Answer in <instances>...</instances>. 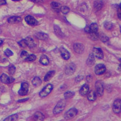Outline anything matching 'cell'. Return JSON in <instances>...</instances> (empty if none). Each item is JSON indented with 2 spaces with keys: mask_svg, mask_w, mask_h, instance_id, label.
Masks as SVG:
<instances>
[{
  "mask_svg": "<svg viewBox=\"0 0 121 121\" xmlns=\"http://www.w3.org/2000/svg\"><path fill=\"white\" fill-rule=\"evenodd\" d=\"M113 111L115 113H119L121 111V101L120 99L115 100L113 105Z\"/></svg>",
  "mask_w": 121,
  "mask_h": 121,
  "instance_id": "9",
  "label": "cell"
},
{
  "mask_svg": "<svg viewBox=\"0 0 121 121\" xmlns=\"http://www.w3.org/2000/svg\"><path fill=\"white\" fill-rule=\"evenodd\" d=\"M60 54H61V56L64 59L67 60L70 58V53L68 52V50H67L65 48H60Z\"/></svg>",
  "mask_w": 121,
  "mask_h": 121,
  "instance_id": "13",
  "label": "cell"
},
{
  "mask_svg": "<svg viewBox=\"0 0 121 121\" xmlns=\"http://www.w3.org/2000/svg\"><path fill=\"white\" fill-rule=\"evenodd\" d=\"M54 30H55V34H56V35L57 36H58L59 37H62L63 36V33H62L61 31H60V29L58 26L56 27H55Z\"/></svg>",
  "mask_w": 121,
  "mask_h": 121,
  "instance_id": "29",
  "label": "cell"
},
{
  "mask_svg": "<svg viewBox=\"0 0 121 121\" xmlns=\"http://www.w3.org/2000/svg\"><path fill=\"white\" fill-rule=\"evenodd\" d=\"M3 41L2 40H1V39H0V46L1 45V44L3 43Z\"/></svg>",
  "mask_w": 121,
  "mask_h": 121,
  "instance_id": "44",
  "label": "cell"
},
{
  "mask_svg": "<svg viewBox=\"0 0 121 121\" xmlns=\"http://www.w3.org/2000/svg\"><path fill=\"white\" fill-rule=\"evenodd\" d=\"M18 43L19 44V45L20 46H21L22 48H25V47H27V45H26V43L25 42V41L24 39L22 40L21 41H20L19 42H18Z\"/></svg>",
  "mask_w": 121,
  "mask_h": 121,
  "instance_id": "35",
  "label": "cell"
},
{
  "mask_svg": "<svg viewBox=\"0 0 121 121\" xmlns=\"http://www.w3.org/2000/svg\"><path fill=\"white\" fill-rule=\"evenodd\" d=\"M0 80H1V82L4 83L10 84L13 82L15 79L12 77H9L5 74H3L0 77Z\"/></svg>",
  "mask_w": 121,
  "mask_h": 121,
  "instance_id": "7",
  "label": "cell"
},
{
  "mask_svg": "<svg viewBox=\"0 0 121 121\" xmlns=\"http://www.w3.org/2000/svg\"><path fill=\"white\" fill-rule=\"evenodd\" d=\"M53 89V86L52 84L46 85L39 93V96L41 97H44L48 95Z\"/></svg>",
  "mask_w": 121,
  "mask_h": 121,
  "instance_id": "2",
  "label": "cell"
},
{
  "mask_svg": "<svg viewBox=\"0 0 121 121\" xmlns=\"http://www.w3.org/2000/svg\"><path fill=\"white\" fill-rule=\"evenodd\" d=\"M33 84L35 87H38L42 84V80L39 77H35L32 80Z\"/></svg>",
  "mask_w": 121,
  "mask_h": 121,
  "instance_id": "21",
  "label": "cell"
},
{
  "mask_svg": "<svg viewBox=\"0 0 121 121\" xmlns=\"http://www.w3.org/2000/svg\"><path fill=\"white\" fill-rule=\"evenodd\" d=\"M88 99L91 101H95L96 98V93L94 91H91L88 93Z\"/></svg>",
  "mask_w": 121,
  "mask_h": 121,
  "instance_id": "20",
  "label": "cell"
},
{
  "mask_svg": "<svg viewBox=\"0 0 121 121\" xmlns=\"http://www.w3.org/2000/svg\"><path fill=\"white\" fill-rule=\"evenodd\" d=\"M78 113V110L76 108H72L66 112L64 115L65 118L66 120L71 119L75 117Z\"/></svg>",
  "mask_w": 121,
  "mask_h": 121,
  "instance_id": "4",
  "label": "cell"
},
{
  "mask_svg": "<svg viewBox=\"0 0 121 121\" xmlns=\"http://www.w3.org/2000/svg\"><path fill=\"white\" fill-rule=\"evenodd\" d=\"M36 57V56L34 54H31V55H29L28 57L25 59L26 61L27 62H33L35 60Z\"/></svg>",
  "mask_w": 121,
  "mask_h": 121,
  "instance_id": "27",
  "label": "cell"
},
{
  "mask_svg": "<svg viewBox=\"0 0 121 121\" xmlns=\"http://www.w3.org/2000/svg\"><path fill=\"white\" fill-rule=\"evenodd\" d=\"M118 16L119 18H120V19H121V8H120V6L119 8L118 9Z\"/></svg>",
  "mask_w": 121,
  "mask_h": 121,
  "instance_id": "42",
  "label": "cell"
},
{
  "mask_svg": "<svg viewBox=\"0 0 121 121\" xmlns=\"http://www.w3.org/2000/svg\"><path fill=\"white\" fill-rule=\"evenodd\" d=\"M35 36L37 38L41 40H45L48 38V35L47 34L43 33H37L35 35Z\"/></svg>",
  "mask_w": 121,
  "mask_h": 121,
  "instance_id": "23",
  "label": "cell"
},
{
  "mask_svg": "<svg viewBox=\"0 0 121 121\" xmlns=\"http://www.w3.org/2000/svg\"><path fill=\"white\" fill-rule=\"evenodd\" d=\"M89 29H90V33H93V32H97L98 30V25L96 23H94L91 24L89 26Z\"/></svg>",
  "mask_w": 121,
  "mask_h": 121,
  "instance_id": "24",
  "label": "cell"
},
{
  "mask_svg": "<svg viewBox=\"0 0 121 121\" xmlns=\"http://www.w3.org/2000/svg\"><path fill=\"white\" fill-rule=\"evenodd\" d=\"M21 57L22 58H23L24 59H25V58H26L28 57V56L29 55V54L26 51H22V53H21Z\"/></svg>",
  "mask_w": 121,
  "mask_h": 121,
  "instance_id": "38",
  "label": "cell"
},
{
  "mask_svg": "<svg viewBox=\"0 0 121 121\" xmlns=\"http://www.w3.org/2000/svg\"><path fill=\"white\" fill-rule=\"evenodd\" d=\"M95 86L97 95L99 96H102L104 94V85L103 82L100 80H98L96 82Z\"/></svg>",
  "mask_w": 121,
  "mask_h": 121,
  "instance_id": "3",
  "label": "cell"
},
{
  "mask_svg": "<svg viewBox=\"0 0 121 121\" xmlns=\"http://www.w3.org/2000/svg\"><path fill=\"white\" fill-rule=\"evenodd\" d=\"M76 69V65L73 63H70L66 65L65 69V72L67 75H71L75 72Z\"/></svg>",
  "mask_w": 121,
  "mask_h": 121,
  "instance_id": "6",
  "label": "cell"
},
{
  "mask_svg": "<svg viewBox=\"0 0 121 121\" xmlns=\"http://www.w3.org/2000/svg\"><path fill=\"white\" fill-rule=\"evenodd\" d=\"M21 21H22V18L19 17H17V16L11 17L8 19V23L10 24L18 23L19 22H21Z\"/></svg>",
  "mask_w": 121,
  "mask_h": 121,
  "instance_id": "15",
  "label": "cell"
},
{
  "mask_svg": "<svg viewBox=\"0 0 121 121\" xmlns=\"http://www.w3.org/2000/svg\"><path fill=\"white\" fill-rule=\"evenodd\" d=\"M25 40V42L27 46H28L30 48H33L35 46V44L34 42V40L30 37H27Z\"/></svg>",
  "mask_w": 121,
  "mask_h": 121,
  "instance_id": "16",
  "label": "cell"
},
{
  "mask_svg": "<svg viewBox=\"0 0 121 121\" xmlns=\"http://www.w3.org/2000/svg\"><path fill=\"white\" fill-rule=\"evenodd\" d=\"M51 6L54 9H58L60 7V4L56 2H52L51 4Z\"/></svg>",
  "mask_w": 121,
  "mask_h": 121,
  "instance_id": "34",
  "label": "cell"
},
{
  "mask_svg": "<svg viewBox=\"0 0 121 121\" xmlns=\"http://www.w3.org/2000/svg\"><path fill=\"white\" fill-rule=\"evenodd\" d=\"M4 54L7 57H10V56H11L13 55V53L11 50H10L9 49L7 48L4 51Z\"/></svg>",
  "mask_w": 121,
  "mask_h": 121,
  "instance_id": "33",
  "label": "cell"
},
{
  "mask_svg": "<svg viewBox=\"0 0 121 121\" xmlns=\"http://www.w3.org/2000/svg\"><path fill=\"white\" fill-rule=\"evenodd\" d=\"M66 104V102L65 99H62L59 101L53 109V113L55 114H58L62 112L65 108Z\"/></svg>",
  "mask_w": 121,
  "mask_h": 121,
  "instance_id": "1",
  "label": "cell"
},
{
  "mask_svg": "<svg viewBox=\"0 0 121 121\" xmlns=\"http://www.w3.org/2000/svg\"><path fill=\"white\" fill-rule=\"evenodd\" d=\"M39 61L40 63L44 65H47L49 63L48 57L45 55H43L41 56Z\"/></svg>",
  "mask_w": 121,
  "mask_h": 121,
  "instance_id": "19",
  "label": "cell"
},
{
  "mask_svg": "<svg viewBox=\"0 0 121 121\" xmlns=\"http://www.w3.org/2000/svg\"><path fill=\"white\" fill-rule=\"evenodd\" d=\"M99 37L100 38V39H101L102 41H103V42H106L108 41V36H107L106 35H103V34H101L99 35Z\"/></svg>",
  "mask_w": 121,
  "mask_h": 121,
  "instance_id": "30",
  "label": "cell"
},
{
  "mask_svg": "<svg viewBox=\"0 0 121 121\" xmlns=\"http://www.w3.org/2000/svg\"><path fill=\"white\" fill-rule=\"evenodd\" d=\"M74 49L76 53L82 54L84 50V46L82 44L75 43L74 45Z\"/></svg>",
  "mask_w": 121,
  "mask_h": 121,
  "instance_id": "12",
  "label": "cell"
},
{
  "mask_svg": "<svg viewBox=\"0 0 121 121\" xmlns=\"http://www.w3.org/2000/svg\"><path fill=\"white\" fill-rule=\"evenodd\" d=\"M89 34V37L94 40H96L99 38V34L97 32H93V33H90Z\"/></svg>",
  "mask_w": 121,
  "mask_h": 121,
  "instance_id": "25",
  "label": "cell"
},
{
  "mask_svg": "<svg viewBox=\"0 0 121 121\" xmlns=\"http://www.w3.org/2000/svg\"><path fill=\"white\" fill-rule=\"evenodd\" d=\"M45 118L44 114L41 112H37L34 114V119L35 121H43Z\"/></svg>",
  "mask_w": 121,
  "mask_h": 121,
  "instance_id": "17",
  "label": "cell"
},
{
  "mask_svg": "<svg viewBox=\"0 0 121 121\" xmlns=\"http://www.w3.org/2000/svg\"><path fill=\"white\" fill-rule=\"evenodd\" d=\"M74 95H75V93L74 92H71V91H68L65 93L64 96L66 99L71 98L73 97L74 96Z\"/></svg>",
  "mask_w": 121,
  "mask_h": 121,
  "instance_id": "28",
  "label": "cell"
},
{
  "mask_svg": "<svg viewBox=\"0 0 121 121\" xmlns=\"http://www.w3.org/2000/svg\"><path fill=\"white\" fill-rule=\"evenodd\" d=\"M95 57L99 59H102L104 58V54L102 50L100 48H94L93 49V53Z\"/></svg>",
  "mask_w": 121,
  "mask_h": 121,
  "instance_id": "11",
  "label": "cell"
},
{
  "mask_svg": "<svg viewBox=\"0 0 121 121\" xmlns=\"http://www.w3.org/2000/svg\"><path fill=\"white\" fill-rule=\"evenodd\" d=\"M17 118H18V115L17 114H14L8 116L5 119H4V121H16L17 119Z\"/></svg>",
  "mask_w": 121,
  "mask_h": 121,
  "instance_id": "26",
  "label": "cell"
},
{
  "mask_svg": "<svg viewBox=\"0 0 121 121\" xmlns=\"http://www.w3.org/2000/svg\"><path fill=\"white\" fill-rule=\"evenodd\" d=\"M28 99V98L27 99H23V100H20L18 101V102H23L24 101H27Z\"/></svg>",
  "mask_w": 121,
  "mask_h": 121,
  "instance_id": "43",
  "label": "cell"
},
{
  "mask_svg": "<svg viewBox=\"0 0 121 121\" xmlns=\"http://www.w3.org/2000/svg\"><path fill=\"white\" fill-rule=\"evenodd\" d=\"M95 62V56L93 53L90 54L89 56V57L87 60V64L88 65L91 66H93Z\"/></svg>",
  "mask_w": 121,
  "mask_h": 121,
  "instance_id": "18",
  "label": "cell"
},
{
  "mask_svg": "<svg viewBox=\"0 0 121 121\" xmlns=\"http://www.w3.org/2000/svg\"><path fill=\"white\" fill-rule=\"evenodd\" d=\"M102 6V4L100 2H96V4H95V7L96 9L98 10L100 9L101 8Z\"/></svg>",
  "mask_w": 121,
  "mask_h": 121,
  "instance_id": "37",
  "label": "cell"
},
{
  "mask_svg": "<svg viewBox=\"0 0 121 121\" xmlns=\"http://www.w3.org/2000/svg\"><path fill=\"white\" fill-rule=\"evenodd\" d=\"M60 10L64 14H66L69 12V8L67 6H62L60 8Z\"/></svg>",
  "mask_w": 121,
  "mask_h": 121,
  "instance_id": "31",
  "label": "cell"
},
{
  "mask_svg": "<svg viewBox=\"0 0 121 121\" xmlns=\"http://www.w3.org/2000/svg\"><path fill=\"white\" fill-rule=\"evenodd\" d=\"M104 26H105V27L108 30H110L112 27V23H111L110 22H108L105 23Z\"/></svg>",
  "mask_w": 121,
  "mask_h": 121,
  "instance_id": "36",
  "label": "cell"
},
{
  "mask_svg": "<svg viewBox=\"0 0 121 121\" xmlns=\"http://www.w3.org/2000/svg\"><path fill=\"white\" fill-rule=\"evenodd\" d=\"M85 32L87 33H89L90 32V29H89V26H87L85 28Z\"/></svg>",
  "mask_w": 121,
  "mask_h": 121,
  "instance_id": "40",
  "label": "cell"
},
{
  "mask_svg": "<svg viewBox=\"0 0 121 121\" xmlns=\"http://www.w3.org/2000/svg\"><path fill=\"white\" fill-rule=\"evenodd\" d=\"M55 74V71L52 70V71H50L46 75L44 78V81L48 82L51 79Z\"/></svg>",
  "mask_w": 121,
  "mask_h": 121,
  "instance_id": "22",
  "label": "cell"
},
{
  "mask_svg": "<svg viewBox=\"0 0 121 121\" xmlns=\"http://www.w3.org/2000/svg\"><path fill=\"white\" fill-rule=\"evenodd\" d=\"M106 68L105 65L103 64H99L97 65L95 67V71L96 75H100L103 74L106 71Z\"/></svg>",
  "mask_w": 121,
  "mask_h": 121,
  "instance_id": "8",
  "label": "cell"
},
{
  "mask_svg": "<svg viewBox=\"0 0 121 121\" xmlns=\"http://www.w3.org/2000/svg\"><path fill=\"white\" fill-rule=\"evenodd\" d=\"M83 77L82 76H78L76 78V81L77 82H79L82 79Z\"/></svg>",
  "mask_w": 121,
  "mask_h": 121,
  "instance_id": "39",
  "label": "cell"
},
{
  "mask_svg": "<svg viewBox=\"0 0 121 121\" xmlns=\"http://www.w3.org/2000/svg\"><path fill=\"white\" fill-rule=\"evenodd\" d=\"M26 23L31 26H35L38 24V22L32 16L28 15L25 17Z\"/></svg>",
  "mask_w": 121,
  "mask_h": 121,
  "instance_id": "10",
  "label": "cell"
},
{
  "mask_svg": "<svg viewBox=\"0 0 121 121\" xmlns=\"http://www.w3.org/2000/svg\"><path fill=\"white\" fill-rule=\"evenodd\" d=\"M15 71H16V68L14 65H12L9 67L8 71H9V73L10 74L13 75L15 73Z\"/></svg>",
  "mask_w": 121,
  "mask_h": 121,
  "instance_id": "32",
  "label": "cell"
},
{
  "mask_svg": "<svg viewBox=\"0 0 121 121\" xmlns=\"http://www.w3.org/2000/svg\"><path fill=\"white\" fill-rule=\"evenodd\" d=\"M13 1H20V0H12Z\"/></svg>",
  "mask_w": 121,
  "mask_h": 121,
  "instance_id": "45",
  "label": "cell"
},
{
  "mask_svg": "<svg viewBox=\"0 0 121 121\" xmlns=\"http://www.w3.org/2000/svg\"><path fill=\"white\" fill-rule=\"evenodd\" d=\"M89 91V87L88 84H84L83 85L81 89H80L79 91V93L80 95H82V96H85L86 95L88 94V92Z\"/></svg>",
  "mask_w": 121,
  "mask_h": 121,
  "instance_id": "14",
  "label": "cell"
},
{
  "mask_svg": "<svg viewBox=\"0 0 121 121\" xmlns=\"http://www.w3.org/2000/svg\"><path fill=\"white\" fill-rule=\"evenodd\" d=\"M6 4V0H0V5H4Z\"/></svg>",
  "mask_w": 121,
  "mask_h": 121,
  "instance_id": "41",
  "label": "cell"
},
{
  "mask_svg": "<svg viewBox=\"0 0 121 121\" xmlns=\"http://www.w3.org/2000/svg\"><path fill=\"white\" fill-rule=\"evenodd\" d=\"M29 91V84L26 82H22L21 88L18 91V94L21 96H24L27 95Z\"/></svg>",
  "mask_w": 121,
  "mask_h": 121,
  "instance_id": "5",
  "label": "cell"
}]
</instances>
